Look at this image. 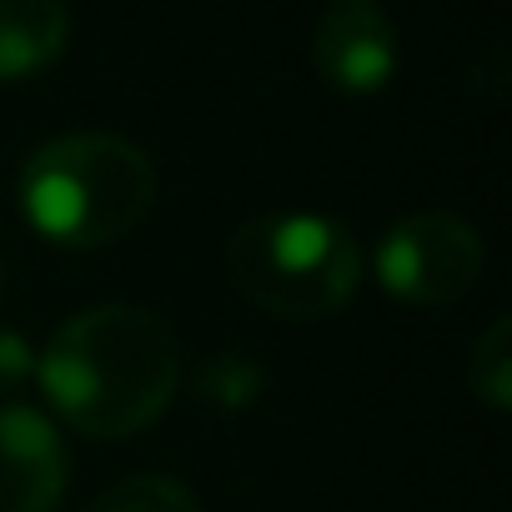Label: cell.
<instances>
[{
    "label": "cell",
    "mask_w": 512,
    "mask_h": 512,
    "mask_svg": "<svg viewBox=\"0 0 512 512\" xmlns=\"http://www.w3.org/2000/svg\"><path fill=\"white\" fill-rule=\"evenodd\" d=\"M36 377L66 427L96 442H121L171 407L181 352L161 317L111 302L61 322L46 352H36Z\"/></svg>",
    "instance_id": "1"
},
{
    "label": "cell",
    "mask_w": 512,
    "mask_h": 512,
    "mask_svg": "<svg viewBox=\"0 0 512 512\" xmlns=\"http://www.w3.org/2000/svg\"><path fill=\"white\" fill-rule=\"evenodd\" d=\"M156 201L151 156L116 131H71L21 166V216L71 251H96L141 226Z\"/></svg>",
    "instance_id": "2"
},
{
    "label": "cell",
    "mask_w": 512,
    "mask_h": 512,
    "mask_svg": "<svg viewBox=\"0 0 512 512\" xmlns=\"http://www.w3.org/2000/svg\"><path fill=\"white\" fill-rule=\"evenodd\" d=\"M226 277L256 312H272L282 322H317L357 297L362 251L332 216L277 211L231 231Z\"/></svg>",
    "instance_id": "3"
},
{
    "label": "cell",
    "mask_w": 512,
    "mask_h": 512,
    "mask_svg": "<svg viewBox=\"0 0 512 512\" xmlns=\"http://www.w3.org/2000/svg\"><path fill=\"white\" fill-rule=\"evenodd\" d=\"M487 267V246L472 221L452 211H417L377 241V282L412 307L462 302Z\"/></svg>",
    "instance_id": "4"
},
{
    "label": "cell",
    "mask_w": 512,
    "mask_h": 512,
    "mask_svg": "<svg viewBox=\"0 0 512 512\" xmlns=\"http://www.w3.org/2000/svg\"><path fill=\"white\" fill-rule=\"evenodd\" d=\"M312 66L342 96H372L397 76V26L382 0H332L312 31Z\"/></svg>",
    "instance_id": "5"
},
{
    "label": "cell",
    "mask_w": 512,
    "mask_h": 512,
    "mask_svg": "<svg viewBox=\"0 0 512 512\" xmlns=\"http://www.w3.org/2000/svg\"><path fill=\"white\" fill-rule=\"evenodd\" d=\"M66 442L36 407H0V512H56L66 492Z\"/></svg>",
    "instance_id": "6"
},
{
    "label": "cell",
    "mask_w": 512,
    "mask_h": 512,
    "mask_svg": "<svg viewBox=\"0 0 512 512\" xmlns=\"http://www.w3.org/2000/svg\"><path fill=\"white\" fill-rule=\"evenodd\" d=\"M71 41L66 0H0V81H26L61 61Z\"/></svg>",
    "instance_id": "7"
},
{
    "label": "cell",
    "mask_w": 512,
    "mask_h": 512,
    "mask_svg": "<svg viewBox=\"0 0 512 512\" xmlns=\"http://www.w3.org/2000/svg\"><path fill=\"white\" fill-rule=\"evenodd\" d=\"M467 387L482 407L492 412H507L512 407V322H492L477 342H472V357H467Z\"/></svg>",
    "instance_id": "8"
},
{
    "label": "cell",
    "mask_w": 512,
    "mask_h": 512,
    "mask_svg": "<svg viewBox=\"0 0 512 512\" xmlns=\"http://www.w3.org/2000/svg\"><path fill=\"white\" fill-rule=\"evenodd\" d=\"M262 382H267V372L256 367L251 357H241V352H216V357H206L201 372H196V392H201V402L216 407V412H241V407H251L256 397H262Z\"/></svg>",
    "instance_id": "9"
},
{
    "label": "cell",
    "mask_w": 512,
    "mask_h": 512,
    "mask_svg": "<svg viewBox=\"0 0 512 512\" xmlns=\"http://www.w3.org/2000/svg\"><path fill=\"white\" fill-rule=\"evenodd\" d=\"M91 512H201L196 492L166 472H136L96 497Z\"/></svg>",
    "instance_id": "10"
},
{
    "label": "cell",
    "mask_w": 512,
    "mask_h": 512,
    "mask_svg": "<svg viewBox=\"0 0 512 512\" xmlns=\"http://www.w3.org/2000/svg\"><path fill=\"white\" fill-rule=\"evenodd\" d=\"M31 377H36V352H31V342H26L21 332H11V327H0V397L21 392Z\"/></svg>",
    "instance_id": "11"
},
{
    "label": "cell",
    "mask_w": 512,
    "mask_h": 512,
    "mask_svg": "<svg viewBox=\"0 0 512 512\" xmlns=\"http://www.w3.org/2000/svg\"><path fill=\"white\" fill-rule=\"evenodd\" d=\"M0 287H6V267H0Z\"/></svg>",
    "instance_id": "12"
}]
</instances>
